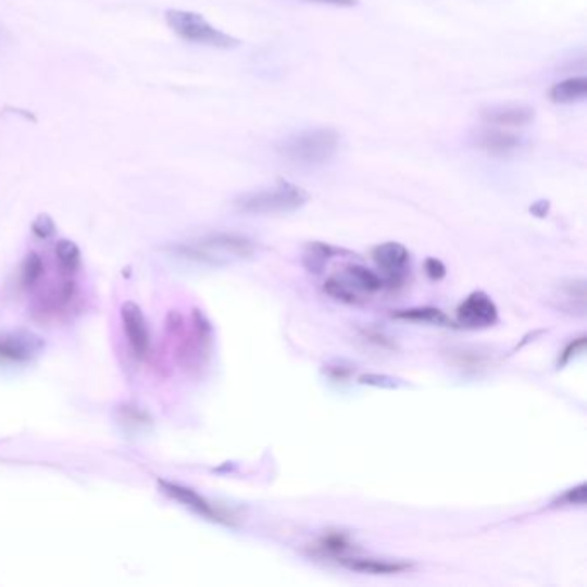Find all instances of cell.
Here are the masks:
<instances>
[{"instance_id": "1", "label": "cell", "mask_w": 587, "mask_h": 587, "mask_svg": "<svg viewBox=\"0 0 587 587\" xmlns=\"http://www.w3.org/2000/svg\"><path fill=\"white\" fill-rule=\"evenodd\" d=\"M339 149V133L335 128H309L279 141L277 153L297 166H323Z\"/></svg>"}, {"instance_id": "2", "label": "cell", "mask_w": 587, "mask_h": 587, "mask_svg": "<svg viewBox=\"0 0 587 587\" xmlns=\"http://www.w3.org/2000/svg\"><path fill=\"white\" fill-rule=\"evenodd\" d=\"M309 199L311 195L307 193L302 187L279 179L271 187L240 195L235 200V208L241 214L282 215L302 209Z\"/></svg>"}, {"instance_id": "3", "label": "cell", "mask_w": 587, "mask_h": 587, "mask_svg": "<svg viewBox=\"0 0 587 587\" xmlns=\"http://www.w3.org/2000/svg\"><path fill=\"white\" fill-rule=\"evenodd\" d=\"M255 241L247 236L215 233L178 247L179 255L205 264H228L238 259H249L255 253Z\"/></svg>"}, {"instance_id": "4", "label": "cell", "mask_w": 587, "mask_h": 587, "mask_svg": "<svg viewBox=\"0 0 587 587\" xmlns=\"http://www.w3.org/2000/svg\"><path fill=\"white\" fill-rule=\"evenodd\" d=\"M385 279L364 265H345L344 270L332 274L324 283V291L338 302L359 305L367 302L371 295L385 288Z\"/></svg>"}, {"instance_id": "5", "label": "cell", "mask_w": 587, "mask_h": 587, "mask_svg": "<svg viewBox=\"0 0 587 587\" xmlns=\"http://www.w3.org/2000/svg\"><path fill=\"white\" fill-rule=\"evenodd\" d=\"M166 22L174 34L183 40L197 46L212 47V49L232 50L240 47V40L226 34L223 29L215 28L202 14L191 11L170 9L166 13Z\"/></svg>"}, {"instance_id": "6", "label": "cell", "mask_w": 587, "mask_h": 587, "mask_svg": "<svg viewBox=\"0 0 587 587\" xmlns=\"http://www.w3.org/2000/svg\"><path fill=\"white\" fill-rule=\"evenodd\" d=\"M457 321L460 326L472 327H489L498 321V309L488 295L483 291L469 295L459 309H457Z\"/></svg>"}, {"instance_id": "7", "label": "cell", "mask_w": 587, "mask_h": 587, "mask_svg": "<svg viewBox=\"0 0 587 587\" xmlns=\"http://www.w3.org/2000/svg\"><path fill=\"white\" fill-rule=\"evenodd\" d=\"M373 259L377 267L385 273L383 276L385 283L400 285L410 261L409 250L403 245L397 243V241L377 245L376 249L373 250Z\"/></svg>"}, {"instance_id": "8", "label": "cell", "mask_w": 587, "mask_h": 587, "mask_svg": "<svg viewBox=\"0 0 587 587\" xmlns=\"http://www.w3.org/2000/svg\"><path fill=\"white\" fill-rule=\"evenodd\" d=\"M121 319L128 336L129 347L138 359H143L149 352V327L140 307L135 302H126L121 307Z\"/></svg>"}, {"instance_id": "9", "label": "cell", "mask_w": 587, "mask_h": 587, "mask_svg": "<svg viewBox=\"0 0 587 587\" xmlns=\"http://www.w3.org/2000/svg\"><path fill=\"white\" fill-rule=\"evenodd\" d=\"M159 486H161L162 491L166 492L167 497L179 501V503L199 513L202 517L209 519V521L221 522V524H232V519H228V515H224L221 510L215 509L214 504L209 503L205 498L200 497L199 492L193 491V489L185 488V486H179V484L166 483V480H161Z\"/></svg>"}, {"instance_id": "10", "label": "cell", "mask_w": 587, "mask_h": 587, "mask_svg": "<svg viewBox=\"0 0 587 587\" xmlns=\"http://www.w3.org/2000/svg\"><path fill=\"white\" fill-rule=\"evenodd\" d=\"M480 116L486 123L492 126H509V128H521L533 123L536 112L530 105L517 104V102H507V104L486 105L480 111Z\"/></svg>"}, {"instance_id": "11", "label": "cell", "mask_w": 587, "mask_h": 587, "mask_svg": "<svg viewBox=\"0 0 587 587\" xmlns=\"http://www.w3.org/2000/svg\"><path fill=\"white\" fill-rule=\"evenodd\" d=\"M42 344L32 335L22 333H2L0 335V360L2 362H28L32 357L37 355Z\"/></svg>"}, {"instance_id": "12", "label": "cell", "mask_w": 587, "mask_h": 587, "mask_svg": "<svg viewBox=\"0 0 587 587\" xmlns=\"http://www.w3.org/2000/svg\"><path fill=\"white\" fill-rule=\"evenodd\" d=\"M554 298L559 300V309L569 314L584 317L587 311L586 279L584 277H572L560 283L559 290Z\"/></svg>"}, {"instance_id": "13", "label": "cell", "mask_w": 587, "mask_h": 587, "mask_svg": "<svg viewBox=\"0 0 587 587\" xmlns=\"http://www.w3.org/2000/svg\"><path fill=\"white\" fill-rule=\"evenodd\" d=\"M338 562L350 569V571L373 575L400 574V572L412 569L410 563L401 562V560L360 559L355 554L353 557H344Z\"/></svg>"}, {"instance_id": "14", "label": "cell", "mask_w": 587, "mask_h": 587, "mask_svg": "<svg viewBox=\"0 0 587 587\" xmlns=\"http://www.w3.org/2000/svg\"><path fill=\"white\" fill-rule=\"evenodd\" d=\"M476 146L489 153H510L521 149L522 138L501 128H486L476 137Z\"/></svg>"}, {"instance_id": "15", "label": "cell", "mask_w": 587, "mask_h": 587, "mask_svg": "<svg viewBox=\"0 0 587 587\" xmlns=\"http://www.w3.org/2000/svg\"><path fill=\"white\" fill-rule=\"evenodd\" d=\"M587 96L586 76H574L554 84L550 90V100L553 104L571 105L583 102Z\"/></svg>"}, {"instance_id": "16", "label": "cell", "mask_w": 587, "mask_h": 587, "mask_svg": "<svg viewBox=\"0 0 587 587\" xmlns=\"http://www.w3.org/2000/svg\"><path fill=\"white\" fill-rule=\"evenodd\" d=\"M395 319L409 321V323H427L436 326H451V319L445 315V312L435 309V307H417V309H407L394 314Z\"/></svg>"}, {"instance_id": "17", "label": "cell", "mask_w": 587, "mask_h": 587, "mask_svg": "<svg viewBox=\"0 0 587 587\" xmlns=\"http://www.w3.org/2000/svg\"><path fill=\"white\" fill-rule=\"evenodd\" d=\"M317 550L321 554H327V557L339 560L348 557V553H352L353 545L347 534L329 533L317 542Z\"/></svg>"}, {"instance_id": "18", "label": "cell", "mask_w": 587, "mask_h": 587, "mask_svg": "<svg viewBox=\"0 0 587 587\" xmlns=\"http://www.w3.org/2000/svg\"><path fill=\"white\" fill-rule=\"evenodd\" d=\"M336 250L329 245L321 243V241H314V243L309 245L305 249V255H303V261H305L307 267L311 271L323 270L324 264H327V261L335 255Z\"/></svg>"}, {"instance_id": "19", "label": "cell", "mask_w": 587, "mask_h": 587, "mask_svg": "<svg viewBox=\"0 0 587 587\" xmlns=\"http://www.w3.org/2000/svg\"><path fill=\"white\" fill-rule=\"evenodd\" d=\"M55 257H58L59 267L66 273H75L82 262L78 247L70 240H61L55 245Z\"/></svg>"}, {"instance_id": "20", "label": "cell", "mask_w": 587, "mask_h": 587, "mask_svg": "<svg viewBox=\"0 0 587 587\" xmlns=\"http://www.w3.org/2000/svg\"><path fill=\"white\" fill-rule=\"evenodd\" d=\"M43 264L37 253L26 257L25 265H23V283L26 286L35 285L42 276Z\"/></svg>"}, {"instance_id": "21", "label": "cell", "mask_w": 587, "mask_h": 587, "mask_svg": "<svg viewBox=\"0 0 587 587\" xmlns=\"http://www.w3.org/2000/svg\"><path fill=\"white\" fill-rule=\"evenodd\" d=\"M359 383L367 386H376V388L395 389L400 388L401 383L397 377L386 376V374H364L359 377Z\"/></svg>"}, {"instance_id": "22", "label": "cell", "mask_w": 587, "mask_h": 587, "mask_svg": "<svg viewBox=\"0 0 587 587\" xmlns=\"http://www.w3.org/2000/svg\"><path fill=\"white\" fill-rule=\"evenodd\" d=\"M34 233L38 238H50L55 233L54 221L47 214L38 215L34 223Z\"/></svg>"}, {"instance_id": "23", "label": "cell", "mask_w": 587, "mask_h": 587, "mask_svg": "<svg viewBox=\"0 0 587 587\" xmlns=\"http://www.w3.org/2000/svg\"><path fill=\"white\" fill-rule=\"evenodd\" d=\"M424 270H426L427 276L435 279V282H439V279L447 276V267L439 259H427Z\"/></svg>"}, {"instance_id": "24", "label": "cell", "mask_w": 587, "mask_h": 587, "mask_svg": "<svg viewBox=\"0 0 587 587\" xmlns=\"http://www.w3.org/2000/svg\"><path fill=\"white\" fill-rule=\"evenodd\" d=\"M587 488L586 484H580L577 488L566 491L562 497L563 503L569 504H584L586 503Z\"/></svg>"}, {"instance_id": "25", "label": "cell", "mask_w": 587, "mask_h": 587, "mask_svg": "<svg viewBox=\"0 0 587 587\" xmlns=\"http://www.w3.org/2000/svg\"><path fill=\"white\" fill-rule=\"evenodd\" d=\"M584 348H586V336L574 339V341L565 348V352H563L562 364H566L572 357H577L579 353H583Z\"/></svg>"}, {"instance_id": "26", "label": "cell", "mask_w": 587, "mask_h": 587, "mask_svg": "<svg viewBox=\"0 0 587 587\" xmlns=\"http://www.w3.org/2000/svg\"><path fill=\"white\" fill-rule=\"evenodd\" d=\"M314 4L332 5V8H355L359 0H305Z\"/></svg>"}]
</instances>
